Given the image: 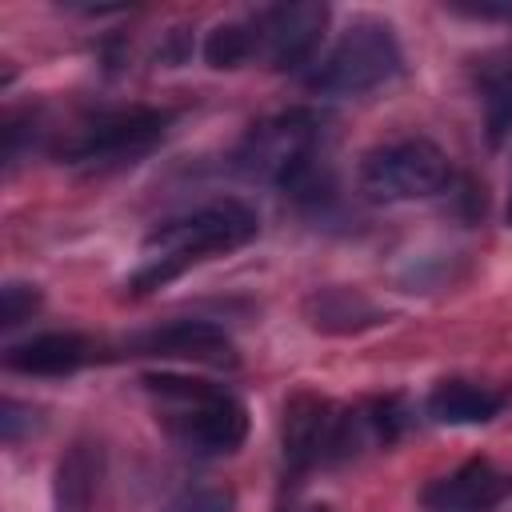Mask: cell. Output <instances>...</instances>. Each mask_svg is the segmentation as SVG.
I'll list each match as a JSON object with an SVG mask.
<instances>
[{"label":"cell","instance_id":"ba28073f","mask_svg":"<svg viewBox=\"0 0 512 512\" xmlns=\"http://www.w3.org/2000/svg\"><path fill=\"white\" fill-rule=\"evenodd\" d=\"M336 424L340 408L316 392H292L284 400V420H280V452L288 472H308L316 464H332L336 452Z\"/></svg>","mask_w":512,"mask_h":512},{"label":"cell","instance_id":"9a60e30c","mask_svg":"<svg viewBox=\"0 0 512 512\" xmlns=\"http://www.w3.org/2000/svg\"><path fill=\"white\" fill-rule=\"evenodd\" d=\"M204 60L212 68H244V64H252L256 60V28H252V16L220 20L204 36Z\"/></svg>","mask_w":512,"mask_h":512},{"label":"cell","instance_id":"8fae6325","mask_svg":"<svg viewBox=\"0 0 512 512\" xmlns=\"http://www.w3.org/2000/svg\"><path fill=\"white\" fill-rule=\"evenodd\" d=\"M104 444L96 436H76L52 472V512H96L104 488Z\"/></svg>","mask_w":512,"mask_h":512},{"label":"cell","instance_id":"d6986e66","mask_svg":"<svg viewBox=\"0 0 512 512\" xmlns=\"http://www.w3.org/2000/svg\"><path fill=\"white\" fill-rule=\"evenodd\" d=\"M32 404H20L16 396H4V404H0V436H4V444H16L28 428H32Z\"/></svg>","mask_w":512,"mask_h":512},{"label":"cell","instance_id":"6da1fadb","mask_svg":"<svg viewBox=\"0 0 512 512\" xmlns=\"http://www.w3.org/2000/svg\"><path fill=\"white\" fill-rule=\"evenodd\" d=\"M256 236H260V216L252 204H244L236 196L208 200L180 216H168L144 236V244H140L144 264L132 272L128 292L148 296V292L172 284L176 276H184L192 264L228 256V252L252 244Z\"/></svg>","mask_w":512,"mask_h":512},{"label":"cell","instance_id":"277c9868","mask_svg":"<svg viewBox=\"0 0 512 512\" xmlns=\"http://www.w3.org/2000/svg\"><path fill=\"white\" fill-rule=\"evenodd\" d=\"M404 72V48L396 28L376 16H356L332 48L308 68L304 84L320 96H364L392 84Z\"/></svg>","mask_w":512,"mask_h":512},{"label":"cell","instance_id":"9c48e42d","mask_svg":"<svg viewBox=\"0 0 512 512\" xmlns=\"http://www.w3.org/2000/svg\"><path fill=\"white\" fill-rule=\"evenodd\" d=\"M124 348L128 356H164V360H192V364H212V368L236 364L232 336L212 320H168L148 332H136Z\"/></svg>","mask_w":512,"mask_h":512},{"label":"cell","instance_id":"7c38bea8","mask_svg":"<svg viewBox=\"0 0 512 512\" xmlns=\"http://www.w3.org/2000/svg\"><path fill=\"white\" fill-rule=\"evenodd\" d=\"M508 396L492 384L468 380V376H448L436 380L432 392L424 396V416L432 424H448V428H472V424H488L504 412Z\"/></svg>","mask_w":512,"mask_h":512},{"label":"cell","instance_id":"ffe728a7","mask_svg":"<svg viewBox=\"0 0 512 512\" xmlns=\"http://www.w3.org/2000/svg\"><path fill=\"white\" fill-rule=\"evenodd\" d=\"M504 224H512V180H508V204H504Z\"/></svg>","mask_w":512,"mask_h":512},{"label":"cell","instance_id":"3957f363","mask_svg":"<svg viewBox=\"0 0 512 512\" xmlns=\"http://www.w3.org/2000/svg\"><path fill=\"white\" fill-rule=\"evenodd\" d=\"M144 392L156 400V420L168 436L196 456H232L248 436V408L240 396L212 380L184 372H144Z\"/></svg>","mask_w":512,"mask_h":512},{"label":"cell","instance_id":"30bf717a","mask_svg":"<svg viewBox=\"0 0 512 512\" xmlns=\"http://www.w3.org/2000/svg\"><path fill=\"white\" fill-rule=\"evenodd\" d=\"M512 496V472L476 456L424 484L420 504L428 512H496Z\"/></svg>","mask_w":512,"mask_h":512},{"label":"cell","instance_id":"44dd1931","mask_svg":"<svg viewBox=\"0 0 512 512\" xmlns=\"http://www.w3.org/2000/svg\"><path fill=\"white\" fill-rule=\"evenodd\" d=\"M312 512H328V508H312Z\"/></svg>","mask_w":512,"mask_h":512},{"label":"cell","instance_id":"8992f818","mask_svg":"<svg viewBox=\"0 0 512 512\" xmlns=\"http://www.w3.org/2000/svg\"><path fill=\"white\" fill-rule=\"evenodd\" d=\"M452 184L448 152L428 136H396L372 144L356 164V188L372 204H408L440 196Z\"/></svg>","mask_w":512,"mask_h":512},{"label":"cell","instance_id":"4fadbf2b","mask_svg":"<svg viewBox=\"0 0 512 512\" xmlns=\"http://www.w3.org/2000/svg\"><path fill=\"white\" fill-rule=\"evenodd\" d=\"M92 360V344L80 332H36L4 348V368L20 376H72Z\"/></svg>","mask_w":512,"mask_h":512},{"label":"cell","instance_id":"2e32d148","mask_svg":"<svg viewBox=\"0 0 512 512\" xmlns=\"http://www.w3.org/2000/svg\"><path fill=\"white\" fill-rule=\"evenodd\" d=\"M484 116H488V140L504 144L512 132V60L484 68Z\"/></svg>","mask_w":512,"mask_h":512},{"label":"cell","instance_id":"5b68a950","mask_svg":"<svg viewBox=\"0 0 512 512\" xmlns=\"http://www.w3.org/2000/svg\"><path fill=\"white\" fill-rule=\"evenodd\" d=\"M172 120L176 116L168 108H148V104L104 108L84 116L76 128H68L64 140L56 144V156L88 172H112L148 156L168 136Z\"/></svg>","mask_w":512,"mask_h":512},{"label":"cell","instance_id":"52a82bcc","mask_svg":"<svg viewBox=\"0 0 512 512\" xmlns=\"http://www.w3.org/2000/svg\"><path fill=\"white\" fill-rule=\"evenodd\" d=\"M328 4L316 0H288V4H268L252 12L256 28V60L268 64L272 72H300L316 64L324 28H328Z\"/></svg>","mask_w":512,"mask_h":512},{"label":"cell","instance_id":"7a4b0ae2","mask_svg":"<svg viewBox=\"0 0 512 512\" xmlns=\"http://www.w3.org/2000/svg\"><path fill=\"white\" fill-rule=\"evenodd\" d=\"M324 140L328 120L316 108H284L256 120L232 160L248 180H264L300 204H320L328 192Z\"/></svg>","mask_w":512,"mask_h":512},{"label":"cell","instance_id":"e0dca14e","mask_svg":"<svg viewBox=\"0 0 512 512\" xmlns=\"http://www.w3.org/2000/svg\"><path fill=\"white\" fill-rule=\"evenodd\" d=\"M40 308V292L32 284H20V280H8L0 288V328H16L24 320H32V312Z\"/></svg>","mask_w":512,"mask_h":512},{"label":"cell","instance_id":"ac0fdd59","mask_svg":"<svg viewBox=\"0 0 512 512\" xmlns=\"http://www.w3.org/2000/svg\"><path fill=\"white\" fill-rule=\"evenodd\" d=\"M168 512H236V500L228 488H196L184 492Z\"/></svg>","mask_w":512,"mask_h":512},{"label":"cell","instance_id":"5bb4252c","mask_svg":"<svg viewBox=\"0 0 512 512\" xmlns=\"http://www.w3.org/2000/svg\"><path fill=\"white\" fill-rule=\"evenodd\" d=\"M304 320L328 336H356V332L380 328L388 320V312L380 304H372L360 288L324 284V288H312L304 296Z\"/></svg>","mask_w":512,"mask_h":512}]
</instances>
